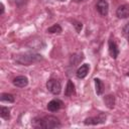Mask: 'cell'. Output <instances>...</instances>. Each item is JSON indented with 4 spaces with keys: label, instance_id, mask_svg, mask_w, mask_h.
Returning a JSON list of instances; mask_svg holds the SVG:
<instances>
[{
    "label": "cell",
    "instance_id": "obj_1",
    "mask_svg": "<svg viewBox=\"0 0 129 129\" xmlns=\"http://www.w3.org/2000/svg\"><path fill=\"white\" fill-rule=\"evenodd\" d=\"M32 126L35 128H41V129H53L60 127L59 120L52 115H47L44 117H37L34 118L32 121Z\"/></svg>",
    "mask_w": 129,
    "mask_h": 129
},
{
    "label": "cell",
    "instance_id": "obj_2",
    "mask_svg": "<svg viewBox=\"0 0 129 129\" xmlns=\"http://www.w3.org/2000/svg\"><path fill=\"white\" fill-rule=\"evenodd\" d=\"M42 55L38 54V53H33V52H27L24 54H20L17 55L15 58V61L18 64H22V66H30L32 63L38 62L40 60H42Z\"/></svg>",
    "mask_w": 129,
    "mask_h": 129
},
{
    "label": "cell",
    "instance_id": "obj_3",
    "mask_svg": "<svg viewBox=\"0 0 129 129\" xmlns=\"http://www.w3.org/2000/svg\"><path fill=\"white\" fill-rule=\"evenodd\" d=\"M46 88L53 95H58L60 93V91H61L60 83L55 79H49L46 82Z\"/></svg>",
    "mask_w": 129,
    "mask_h": 129
},
{
    "label": "cell",
    "instance_id": "obj_4",
    "mask_svg": "<svg viewBox=\"0 0 129 129\" xmlns=\"http://www.w3.org/2000/svg\"><path fill=\"white\" fill-rule=\"evenodd\" d=\"M106 122V115L105 114H100L97 117H89L86 118L84 121L85 125H98V124H103Z\"/></svg>",
    "mask_w": 129,
    "mask_h": 129
},
{
    "label": "cell",
    "instance_id": "obj_5",
    "mask_svg": "<svg viewBox=\"0 0 129 129\" xmlns=\"http://www.w3.org/2000/svg\"><path fill=\"white\" fill-rule=\"evenodd\" d=\"M96 8L102 16H106L109 11V4L106 0H99L96 4Z\"/></svg>",
    "mask_w": 129,
    "mask_h": 129
},
{
    "label": "cell",
    "instance_id": "obj_6",
    "mask_svg": "<svg viewBox=\"0 0 129 129\" xmlns=\"http://www.w3.org/2000/svg\"><path fill=\"white\" fill-rule=\"evenodd\" d=\"M108 50H109V53H110L111 57L114 58V59H116L117 56L119 55L118 45L113 39H109V41H108Z\"/></svg>",
    "mask_w": 129,
    "mask_h": 129
},
{
    "label": "cell",
    "instance_id": "obj_7",
    "mask_svg": "<svg viewBox=\"0 0 129 129\" xmlns=\"http://www.w3.org/2000/svg\"><path fill=\"white\" fill-rule=\"evenodd\" d=\"M116 15L118 18H127L129 17V4H122L116 10Z\"/></svg>",
    "mask_w": 129,
    "mask_h": 129
},
{
    "label": "cell",
    "instance_id": "obj_8",
    "mask_svg": "<svg viewBox=\"0 0 129 129\" xmlns=\"http://www.w3.org/2000/svg\"><path fill=\"white\" fill-rule=\"evenodd\" d=\"M62 106H63V103H62L61 100H59V99H53L50 102H48V104H47V110L50 111V112H56L60 108H62Z\"/></svg>",
    "mask_w": 129,
    "mask_h": 129
},
{
    "label": "cell",
    "instance_id": "obj_9",
    "mask_svg": "<svg viewBox=\"0 0 129 129\" xmlns=\"http://www.w3.org/2000/svg\"><path fill=\"white\" fill-rule=\"evenodd\" d=\"M89 70H90V66L88 63H84L82 64L76 72V75H77V78L79 79H84L87 77L88 73H89Z\"/></svg>",
    "mask_w": 129,
    "mask_h": 129
},
{
    "label": "cell",
    "instance_id": "obj_10",
    "mask_svg": "<svg viewBox=\"0 0 129 129\" xmlns=\"http://www.w3.org/2000/svg\"><path fill=\"white\" fill-rule=\"evenodd\" d=\"M13 85L18 88H24L28 85V79L25 76H18L13 80Z\"/></svg>",
    "mask_w": 129,
    "mask_h": 129
},
{
    "label": "cell",
    "instance_id": "obj_11",
    "mask_svg": "<svg viewBox=\"0 0 129 129\" xmlns=\"http://www.w3.org/2000/svg\"><path fill=\"white\" fill-rule=\"evenodd\" d=\"M75 94V85L74 83L69 80L68 83H67V87H66V90H64V96L67 97H71Z\"/></svg>",
    "mask_w": 129,
    "mask_h": 129
},
{
    "label": "cell",
    "instance_id": "obj_12",
    "mask_svg": "<svg viewBox=\"0 0 129 129\" xmlns=\"http://www.w3.org/2000/svg\"><path fill=\"white\" fill-rule=\"evenodd\" d=\"M104 103L109 109H113L115 106V97L113 95H107L104 97Z\"/></svg>",
    "mask_w": 129,
    "mask_h": 129
},
{
    "label": "cell",
    "instance_id": "obj_13",
    "mask_svg": "<svg viewBox=\"0 0 129 129\" xmlns=\"http://www.w3.org/2000/svg\"><path fill=\"white\" fill-rule=\"evenodd\" d=\"M95 87H96V93L97 95H102L104 92V85L100 79H95Z\"/></svg>",
    "mask_w": 129,
    "mask_h": 129
},
{
    "label": "cell",
    "instance_id": "obj_14",
    "mask_svg": "<svg viewBox=\"0 0 129 129\" xmlns=\"http://www.w3.org/2000/svg\"><path fill=\"white\" fill-rule=\"evenodd\" d=\"M1 101L2 102H8V103H13L15 101L14 96L8 93H3L1 94Z\"/></svg>",
    "mask_w": 129,
    "mask_h": 129
},
{
    "label": "cell",
    "instance_id": "obj_15",
    "mask_svg": "<svg viewBox=\"0 0 129 129\" xmlns=\"http://www.w3.org/2000/svg\"><path fill=\"white\" fill-rule=\"evenodd\" d=\"M0 116H1V118L5 119V120H8L10 118V110L7 107L2 106L0 108Z\"/></svg>",
    "mask_w": 129,
    "mask_h": 129
},
{
    "label": "cell",
    "instance_id": "obj_16",
    "mask_svg": "<svg viewBox=\"0 0 129 129\" xmlns=\"http://www.w3.org/2000/svg\"><path fill=\"white\" fill-rule=\"evenodd\" d=\"M61 30H62V29H61V27H60L59 24H53L52 26L48 27L46 31H47L48 33H60Z\"/></svg>",
    "mask_w": 129,
    "mask_h": 129
},
{
    "label": "cell",
    "instance_id": "obj_17",
    "mask_svg": "<svg viewBox=\"0 0 129 129\" xmlns=\"http://www.w3.org/2000/svg\"><path fill=\"white\" fill-rule=\"evenodd\" d=\"M73 24H74V26H75L77 32H80V31L82 30V28H83V24H82V22L77 21V20H73Z\"/></svg>",
    "mask_w": 129,
    "mask_h": 129
},
{
    "label": "cell",
    "instance_id": "obj_18",
    "mask_svg": "<svg viewBox=\"0 0 129 129\" xmlns=\"http://www.w3.org/2000/svg\"><path fill=\"white\" fill-rule=\"evenodd\" d=\"M123 34H124V36L127 38V40H128V42H129V22L126 23L125 26L123 27Z\"/></svg>",
    "mask_w": 129,
    "mask_h": 129
},
{
    "label": "cell",
    "instance_id": "obj_19",
    "mask_svg": "<svg viewBox=\"0 0 129 129\" xmlns=\"http://www.w3.org/2000/svg\"><path fill=\"white\" fill-rule=\"evenodd\" d=\"M15 3L18 7H21L22 5H24L26 3V0H15Z\"/></svg>",
    "mask_w": 129,
    "mask_h": 129
},
{
    "label": "cell",
    "instance_id": "obj_20",
    "mask_svg": "<svg viewBox=\"0 0 129 129\" xmlns=\"http://www.w3.org/2000/svg\"><path fill=\"white\" fill-rule=\"evenodd\" d=\"M4 13V5L1 3V12H0V14H3Z\"/></svg>",
    "mask_w": 129,
    "mask_h": 129
},
{
    "label": "cell",
    "instance_id": "obj_21",
    "mask_svg": "<svg viewBox=\"0 0 129 129\" xmlns=\"http://www.w3.org/2000/svg\"><path fill=\"white\" fill-rule=\"evenodd\" d=\"M74 2H77V3H79V2H82V1H84V0H73Z\"/></svg>",
    "mask_w": 129,
    "mask_h": 129
},
{
    "label": "cell",
    "instance_id": "obj_22",
    "mask_svg": "<svg viewBox=\"0 0 129 129\" xmlns=\"http://www.w3.org/2000/svg\"><path fill=\"white\" fill-rule=\"evenodd\" d=\"M127 76H128V77H129V72H128V73H127Z\"/></svg>",
    "mask_w": 129,
    "mask_h": 129
},
{
    "label": "cell",
    "instance_id": "obj_23",
    "mask_svg": "<svg viewBox=\"0 0 129 129\" xmlns=\"http://www.w3.org/2000/svg\"><path fill=\"white\" fill-rule=\"evenodd\" d=\"M59 1H64V0H59Z\"/></svg>",
    "mask_w": 129,
    "mask_h": 129
}]
</instances>
